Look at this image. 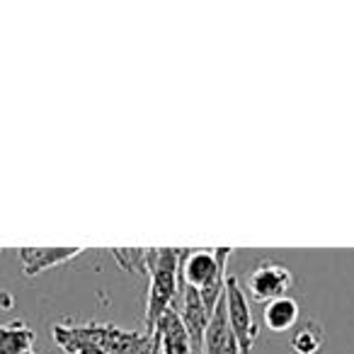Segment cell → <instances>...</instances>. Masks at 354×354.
Listing matches in <instances>:
<instances>
[{
    "mask_svg": "<svg viewBox=\"0 0 354 354\" xmlns=\"http://www.w3.org/2000/svg\"><path fill=\"white\" fill-rule=\"evenodd\" d=\"M325 344V333L318 323H306L291 337V352L294 354H318Z\"/></svg>",
    "mask_w": 354,
    "mask_h": 354,
    "instance_id": "cell-11",
    "label": "cell"
},
{
    "mask_svg": "<svg viewBox=\"0 0 354 354\" xmlns=\"http://www.w3.org/2000/svg\"><path fill=\"white\" fill-rule=\"evenodd\" d=\"M180 291H183V294H180L183 304L177 306V313H180V318H183V325L189 335V342H192L194 354H202L204 333H207V328H209L212 313L204 308L202 296H199L194 289H189V286H185L183 281H180Z\"/></svg>",
    "mask_w": 354,
    "mask_h": 354,
    "instance_id": "cell-5",
    "label": "cell"
},
{
    "mask_svg": "<svg viewBox=\"0 0 354 354\" xmlns=\"http://www.w3.org/2000/svg\"><path fill=\"white\" fill-rule=\"evenodd\" d=\"M114 260L131 274H146V248H112Z\"/></svg>",
    "mask_w": 354,
    "mask_h": 354,
    "instance_id": "cell-12",
    "label": "cell"
},
{
    "mask_svg": "<svg viewBox=\"0 0 354 354\" xmlns=\"http://www.w3.org/2000/svg\"><path fill=\"white\" fill-rule=\"evenodd\" d=\"M180 255L177 248H146V274L151 289L146 301V335H153L156 323L167 308H177L180 299Z\"/></svg>",
    "mask_w": 354,
    "mask_h": 354,
    "instance_id": "cell-2",
    "label": "cell"
},
{
    "mask_svg": "<svg viewBox=\"0 0 354 354\" xmlns=\"http://www.w3.org/2000/svg\"><path fill=\"white\" fill-rule=\"evenodd\" d=\"M32 344L35 330L27 328L22 320H12L0 328V354H27L32 352Z\"/></svg>",
    "mask_w": 354,
    "mask_h": 354,
    "instance_id": "cell-10",
    "label": "cell"
},
{
    "mask_svg": "<svg viewBox=\"0 0 354 354\" xmlns=\"http://www.w3.org/2000/svg\"><path fill=\"white\" fill-rule=\"evenodd\" d=\"M204 354H241L238 342L231 333V325L226 320V304L223 299L218 301V306L214 308L209 328L204 333Z\"/></svg>",
    "mask_w": 354,
    "mask_h": 354,
    "instance_id": "cell-8",
    "label": "cell"
},
{
    "mask_svg": "<svg viewBox=\"0 0 354 354\" xmlns=\"http://www.w3.org/2000/svg\"><path fill=\"white\" fill-rule=\"evenodd\" d=\"M291 286H294V274L289 272V267L272 260L260 262L248 277V291L257 304L284 299V296H289Z\"/></svg>",
    "mask_w": 354,
    "mask_h": 354,
    "instance_id": "cell-4",
    "label": "cell"
},
{
    "mask_svg": "<svg viewBox=\"0 0 354 354\" xmlns=\"http://www.w3.org/2000/svg\"><path fill=\"white\" fill-rule=\"evenodd\" d=\"M223 304H226V320L231 325V333L238 342L241 354H250L252 344L257 339V328L255 320H252V310L248 304L245 294L241 291L236 277H228L226 279V294H223Z\"/></svg>",
    "mask_w": 354,
    "mask_h": 354,
    "instance_id": "cell-3",
    "label": "cell"
},
{
    "mask_svg": "<svg viewBox=\"0 0 354 354\" xmlns=\"http://www.w3.org/2000/svg\"><path fill=\"white\" fill-rule=\"evenodd\" d=\"M27 354H37V352H27Z\"/></svg>",
    "mask_w": 354,
    "mask_h": 354,
    "instance_id": "cell-13",
    "label": "cell"
},
{
    "mask_svg": "<svg viewBox=\"0 0 354 354\" xmlns=\"http://www.w3.org/2000/svg\"><path fill=\"white\" fill-rule=\"evenodd\" d=\"M80 252H83V248H20L17 257H20L25 277H37L51 267L71 262Z\"/></svg>",
    "mask_w": 354,
    "mask_h": 354,
    "instance_id": "cell-7",
    "label": "cell"
},
{
    "mask_svg": "<svg viewBox=\"0 0 354 354\" xmlns=\"http://www.w3.org/2000/svg\"><path fill=\"white\" fill-rule=\"evenodd\" d=\"M262 320L272 333H286V330L296 328V323H299V301L291 299V296L270 301L265 306Z\"/></svg>",
    "mask_w": 354,
    "mask_h": 354,
    "instance_id": "cell-9",
    "label": "cell"
},
{
    "mask_svg": "<svg viewBox=\"0 0 354 354\" xmlns=\"http://www.w3.org/2000/svg\"><path fill=\"white\" fill-rule=\"evenodd\" d=\"M156 337L160 354H194L189 335L183 325V318L177 313V308H167L165 313L158 318L156 323Z\"/></svg>",
    "mask_w": 354,
    "mask_h": 354,
    "instance_id": "cell-6",
    "label": "cell"
},
{
    "mask_svg": "<svg viewBox=\"0 0 354 354\" xmlns=\"http://www.w3.org/2000/svg\"><path fill=\"white\" fill-rule=\"evenodd\" d=\"M231 248H216V250H183L180 255V281L202 296V304L209 313L218 306L226 294V270Z\"/></svg>",
    "mask_w": 354,
    "mask_h": 354,
    "instance_id": "cell-1",
    "label": "cell"
}]
</instances>
